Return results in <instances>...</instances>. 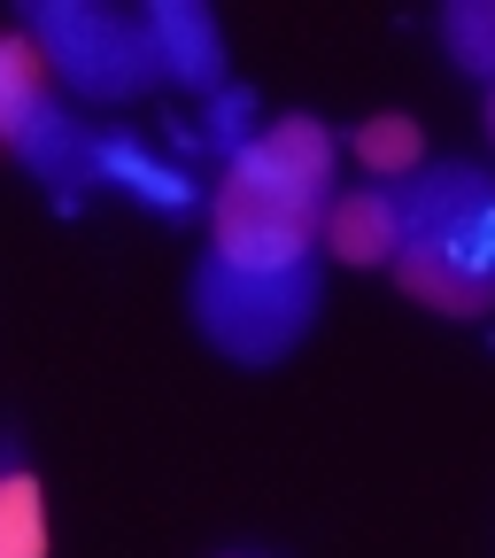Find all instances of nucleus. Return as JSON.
<instances>
[{
	"mask_svg": "<svg viewBox=\"0 0 495 558\" xmlns=\"http://www.w3.org/2000/svg\"><path fill=\"white\" fill-rule=\"evenodd\" d=\"M209 226H218V256L225 264H240V271H287V264L310 256V233L325 226V202L225 179L218 202H209Z\"/></svg>",
	"mask_w": 495,
	"mask_h": 558,
	"instance_id": "3",
	"label": "nucleus"
},
{
	"mask_svg": "<svg viewBox=\"0 0 495 558\" xmlns=\"http://www.w3.org/2000/svg\"><path fill=\"white\" fill-rule=\"evenodd\" d=\"M248 124H256V101H248V86H225V94H209V117L194 124V140L201 148H218L225 163L248 148Z\"/></svg>",
	"mask_w": 495,
	"mask_h": 558,
	"instance_id": "14",
	"label": "nucleus"
},
{
	"mask_svg": "<svg viewBox=\"0 0 495 558\" xmlns=\"http://www.w3.org/2000/svg\"><path fill=\"white\" fill-rule=\"evenodd\" d=\"M39 101H47V54L32 39H0V140H16Z\"/></svg>",
	"mask_w": 495,
	"mask_h": 558,
	"instance_id": "11",
	"label": "nucleus"
},
{
	"mask_svg": "<svg viewBox=\"0 0 495 558\" xmlns=\"http://www.w3.org/2000/svg\"><path fill=\"white\" fill-rule=\"evenodd\" d=\"M487 132H495V86H487Z\"/></svg>",
	"mask_w": 495,
	"mask_h": 558,
	"instance_id": "15",
	"label": "nucleus"
},
{
	"mask_svg": "<svg viewBox=\"0 0 495 558\" xmlns=\"http://www.w3.org/2000/svg\"><path fill=\"white\" fill-rule=\"evenodd\" d=\"M24 24H32L24 39L47 54V70H62V86L86 101H132L163 78L139 16L94 9V0H32Z\"/></svg>",
	"mask_w": 495,
	"mask_h": 558,
	"instance_id": "2",
	"label": "nucleus"
},
{
	"mask_svg": "<svg viewBox=\"0 0 495 558\" xmlns=\"http://www.w3.org/2000/svg\"><path fill=\"white\" fill-rule=\"evenodd\" d=\"M9 148H16V163L54 194V209H78V194L101 179V132H86L54 94L24 117V132L9 140Z\"/></svg>",
	"mask_w": 495,
	"mask_h": 558,
	"instance_id": "6",
	"label": "nucleus"
},
{
	"mask_svg": "<svg viewBox=\"0 0 495 558\" xmlns=\"http://www.w3.org/2000/svg\"><path fill=\"white\" fill-rule=\"evenodd\" d=\"M139 24H148V47H156L163 78H178L186 94H225V32L201 0H156Z\"/></svg>",
	"mask_w": 495,
	"mask_h": 558,
	"instance_id": "7",
	"label": "nucleus"
},
{
	"mask_svg": "<svg viewBox=\"0 0 495 558\" xmlns=\"http://www.w3.org/2000/svg\"><path fill=\"white\" fill-rule=\"evenodd\" d=\"M325 248L341 256V264H395L403 256V194L395 186H380V179H364L357 194H333L325 202Z\"/></svg>",
	"mask_w": 495,
	"mask_h": 558,
	"instance_id": "8",
	"label": "nucleus"
},
{
	"mask_svg": "<svg viewBox=\"0 0 495 558\" xmlns=\"http://www.w3.org/2000/svg\"><path fill=\"white\" fill-rule=\"evenodd\" d=\"M101 179H109V186H124V194H139V202L156 209V218H194V209H201L194 171H178V163L148 156L132 132H101Z\"/></svg>",
	"mask_w": 495,
	"mask_h": 558,
	"instance_id": "9",
	"label": "nucleus"
},
{
	"mask_svg": "<svg viewBox=\"0 0 495 558\" xmlns=\"http://www.w3.org/2000/svg\"><path fill=\"white\" fill-rule=\"evenodd\" d=\"M357 156H364V171L372 179H403V171H418V124L410 117H372L364 132H357Z\"/></svg>",
	"mask_w": 495,
	"mask_h": 558,
	"instance_id": "13",
	"label": "nucleus"
},
{
	"mask_svg": "<svg viewBox=\"0 0 495 558\" xmlns=\"http://www.w3.org/2000/svg\"><path fill=\"white\" fill-rule=\"evenodd\" d=\"M240 186H271V194H302L325 202L333 194V132L318 117H279L271 132H256L248 148L233 156Z\"/></svg>",
	"mask_w": 495,
	"mask_h": 558,
	"instance_id": "5",
	"label": "nucleus"
},
{
	"mask_svg": "<svg viewBox=\"0 0 495 558\" xmlns=\"http://www.w3.org/2000/svg\"><path fill=\"white\" fill-rule=\"evenodd\" d=\"M0 558H47V505L39 481L0 458Z\"/></svg>",
	"mask_w": 495,
	"mask_h": 558,
	"instance_id": "10",
	"label": "nucleus"
},
{
	"mask_svg": "<svg viewBox=\"0 0 495 558\" xmlns=\"http://www.w3.org/2000/svg\"><path fill=\"white\" fill-rule=\"evenodd\" d=\"M442 47L457 70L495 86V0H449L442 9Z\"/></svg>",
	"mask_w": 495,
	"mask_h": 558,
	"instance_id": "12",
	"label": "nucleus"
},
{
	"mask_svg": "<svg viewBox=\"0 0 495 558\" xmlns=\"http://www.w3.org/2000/svg\"><path fill=\"white\" fill-rule=\"evenodd\" d=\"M194 326L233 365H279L318 326V256L287 271H240L225 256L194 264Z\"/></svg>",
	"mask_w": 495,
	"mask_h": 558,
	"instance_id": "1",
	"label": "nucleus"
},
{
	"mask_svg": "<svg viewBox=\"0 0 495 558\" xmlns=\"http://www.w3.org/2000/svg\"><path fill=\"white\" fill-rule=\"evenodd\" d=\"M395 271H403V288H410L418 303H434L442 318H480V311H495V209H487V218H472V226H457V233H442V241L403 248Z\"/></svg>",
	"mask_w": 495,
	"mask_h": 558,
	"instance_id": "4",
	"label": "nucleus"
}]
</instances>
